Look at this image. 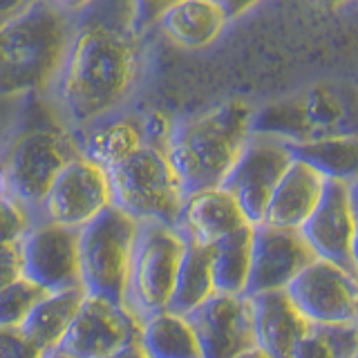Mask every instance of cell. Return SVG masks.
Masks as SVG:
<instances>
[{"label": "cell", "mask_w": 358, "mask_h": 358, "mask_svg": "<svg viewBox=\"0 0 358 358\" xmlns=\"http://www.w3.org/2000/svg\"><path fill=\"white\" fill-rule=\"evenodd\" d=\"M287 296L307 322H358V273L338 264L316 257L291 282Z\"/></svg>", "instance_id": "obj_11"}, {"label": "cell", "mask_w": 358, "mask_h": 358, "mask_svg": "<svg viewBox=\"0 0 358 358\" xmlns=\"http://www.w3.org/2000/svg\"><path fill=\"white\" fill-rule=\"evenodd\" d=\"M358 354V322L318 324L307 322L294 358H354Z\"/></svg>", "instance_id": "obj_26"}, {"label": "cell", "mask_w": 358, "mask_h": 358, "mask_svg": "<svg viewBox=\"0 0 358 358\" xmlns=\"http://www.w3.org/2000/svg\"><path fill=\"white\" fill-rule=\"evenodd\" d=\"M45 294L48 291L29 282L27 278L0 289V327H22Z\"/></svg>", "instance_id": "obj_28"}, {"label": "cell", "mask_w": 358, "mask_h": 358, "mask_svg": "<svg viewBox=\"0 0 358 358\" xmlns=\"http://www.w3.org/2000/svg\"><path fill=\"white\" fill-rule=\"evenodd\" d=\"M201 358H242L257 350L255 311L249 296L215 294L188 313Z\"/></svg>", "instance_id": "obj_12"}, {"label": "cell", "mask_w": 358, "mask_h": 358, "mask_svg": "<svg viewBox=\"0 0 358 358\" xmlns=\"http://www.w3.org/2000/svg\"><path fill=\"white\" fill-rule=\"evenodd\" d=\"M296 157L316 166L329 179L354 184L358 179V139L329 141L316 145H291Z\"/></svg>", "instance_id": "obj_27"}, {"label": "cell", "mask_w": 358, "mask_h": 358, "mask_svg": "<svg viewBox=\"0 0 358 358\" xmlns=\"http://www.w3.org/2000/svg\"><path fill=\"white\" fill-rule=\"evenodd\" d=\"M106 358H148V354L143 352V347H141L139 341H134V343H130V345H126V347H121L119 352L110 354V356H106Z\"/></svg>", "instance_id": "obj_32"}, {"label": "cell", "mask_w": 358, "mask_h": 358, "mask_svg": "<svg viewBox=\"0 0 358 358\" xmlns=\"http://www.w3.org/2000/svg\"><path fill=\"white\" fill-rule=\"evenodd\" d=\"M25 5L27 3H0V25H5L7 20L14 18Z\"/></svg>", "instance_id": "obj_33"}, {"label": "cell", "mask_w": 358, "mask_h": 358, "mask_svg": "<svg viewBox=\"0 0 358 358\" xmlns=\"http://www.w3.org/2000/svg\"><path fill=\"white\" fill-rule=\"evenodd\" d=\"M81 143V152L90 162L110 173L126 159L141 150L148 137H145L143 121L130 115H112L103 121L94 123L92 128L76 134Z\"/></svg>", "instance_id": "obj_21"}, {"label": "cell", "mask_w": 358, "mask_h": 358, "mask_svg": "<svg viewBox=\"0 0 358 358\" xmlns=\"http://www.w3.org/2000/svg\"><path fill=\"white\" fill-rule=\"evenodd\" d=\"M112 206L115 201H112L108 173L87 157L78 155L56 177L38 210V217L65 229L81 231Z\"/></svg>", "instance_id": "obj_10"}, {"label": "cell", "mask_w": 358, "mask_h": 358, "mask_svg": "<svg viewBox=\"0 0 358 358\" xmlns=\"http://www.w3.org/2000/svg\"><path fill=\"white\" fill-rule=\"evenodd\" d=\"M242 358H268L264 352H260V350H253V352H249V354H244Z\"/></svg>", "instance_id": "obj_35"}, {"label": "cell", "mask_w": 358, "mask_h": 358, "mask_svg": "<svg viewBox=\"0 0 358 358\" xmlns=\"http://www.w3.org/2000/svg\"><path fill=\"white\" fill-rule=\"evenodd\" d=\"M186 246L188 242L177 227L139 224L126 305L141 320L171 307Z\"/></svg>", "instance_id": "obj_8"}, {"label": "cell", "mask_w": 358, "mask_h": 358, "mask_svg": "<svg viewBox=\"0 0 358 358\" xmlns=\"http://www.w3.org/2000/svg\"><path fill=\"white\" fill-rule=\"evenodd\" d=\"M253 115L244 101H229L171 128L166 155L186 197L224 186L253 132Z\"/></svg>", "instance_id": "obj_3"}, {"label": "cell", "mask_w": 358, "mask_h": 358, "mask_svg": "<svg viewBox=\"0 0 358 358\" xmlns=\"http://www.w3.org/2000/svg\"><path fill=\"white\" fill-rule=\"evenodd\" d=\"M255 336L257 350L268 358H294L298 341L307 327V320L291 305L287 291L255 296Z\"/></svg>", "instance_id": "obj_20"}, {"label": "cell", "mask_w": 358, "mask_h": 358, "mask_svg": "<svg viewBox=\"0 0 358 358\" xmlns=\"http://www.w3.org/2000/svg\"><path fill=\"white\" fill-rule=\"evenodd\" d=\"M7 190V186H5V179H3V171H0V195H3Z\"/></svg>", "instance_id": "obj_37"}, {"label": "cell", "mask_w": 358, "mask_h": 358, "mask_svg": "<svg viewBox=\"0 0 358 358\" xmlns=\"http://www.w3.org/2000/svg\"><path fill=\"white\" fill-rule=\"evenodd\" d=\"M215 294L217 291H215V282H213L210 246H199L188 242L182 266H179L177 273L171 307L168 309L179 313V316H188V313H193Z\"/></svg>", "instance_id": "obj_25"}, {"label": "cell", "mask_w": 358, "mask_h": 358, "mask_svg": "<svg viewBox=\"0 0 358 358\" xmlns=\"http://www.w3.org/2000/svg\"><path fill=\"white\" fill-rule=\"evenodd\" d=\"M300 233L318 260L356 271V262H354L356 215H354L352 184L343 182V179H329L316 213L309 217V222L302 227Z\"/></svg>", "instance_id": "obj_15"}, {"label": "cell", "mask_w": 358, "mask_h": 358, "mask_svg": "<svg viewBox=\"0 0 358 358\" xmlns=\"http://www.w3.org/2000/svg\"><path fill=\"white\" fill-rule=\"evenodd\" d=\"M231 18V9L213 0H184L164 7L159 29L184 50H201L220 38Z\"/></svg>", "instance_id": "obj_19"}, {"label": "cell", "mask_w": 358, "mask_h": 358, "mask_svg": "<svg viewBox=\"0 0 358 358\" xmlns=\"http://www.w3.org/2000/svg\"><path fill=\"white\" fill-rule=\"evenodd\" d=\"M112 201L139 224L175 227L186 193L168 162L166 145L145 143L130 159L108 173Z\"/></svg>", "instance_id": "obj_6"}, {"label": "cell", "mask_w": 358, "mask_h": 358, "mask_svg": "<svg viewBox=\"0 0 358 358\" xmlns=\"http://www.w3.org/2000/svg\"><path fill=\"white\" fill-rule=\"evenodd\" d=\"M139 7L132 3L78 5L70 48L50 92L72 132L117 115L139 76Z\"/></svg>", "instance_id": "obj_1"}, {"label": "cell", "mask_w": 358, "mask_h": 358, "mask_svg": "<svg viewBox=\"0 0 358 358\" xmlns=\"http://www.w3.org/2000/svg\"><path fill=\"white\" fill-rule=\"evenodd\" d=\"M38 220L36 213L9 190L0 195V244H20Z\"/></svg>", "instance_id": "obj_29"}, {"label": "cell", "mask_w": 358, "mask_h": 358, "mask_svg": "<svg viewBox=\"0 0 358 358\" xmlns=\"http://www.w3.org/2000/svg\"><path fill=\"white\" fill-rule=\"evenodd\" d=\"M78 5L36 0L0 25V99L52 92L70 48Z\"/></svg>", "instance_id": "obj_2"}, {"label": "cell", "mask_w": 358, "mask_h": 358, "mask_svg": "<svg viewBox=\"0 0 358 358\" xmlns=\"http://www.w3.org/2000/svg\"><path fill=\"white\" fill-rule=\"evenodd\" d=\"M255 227H244L210 246V268L217 294L246 296L253 264Z\"/></svg>", "instance_id": "obj_23"}, {"label": "cell", "mask_w": 358, "mask_h": 358, "mask_svg": "<svg viewBox=\"0 0 358 358\" xmlns=\"http://www.w3.org/2000/svg\"><path fill=\"white\" fill-rule=\"evenodd\" d=\"M22 275L20 244H0V289L18 282Z\"/></svg>", "instance_id": "obj_31"}, {"label": "cell", "mask_w": 358, "mask_h": 358, "mask_svg": "<svg viewBox=\"0 0 358 358\" xmlns=\"http://www.w3.org/2000/svg\"><path fill=\"white\" fill-rule=\"evenodd\" d=\"M316 260L300 231H285L271 227H255L253 264L246 296L287 291L291 282Z\"/></svg>", "instance_id": "obj_16"}, {"label": "cell", "mask_w": 358, "mask_h": 358, "mask_svg": "<svg viewBox=\"0 0 358 358\" xmlns=\"http://www.w3.org/2000/svg\"><path fill=\"white\" fill-rule=\"evenodd\" d=\"M20 251L22 275L48 294L83 289L78 264V231L38 220L20 242Z\"/></svg>", "instance_id": "obj_14"}, {"label": "cell", "mask_w": 358, "mask_h": 358, "mask_svg": "<svg viewBox=\"0 0 358 358\" xmlns=\"http://www.w3.org/2000/svg\"><path fill=\"white\" fill-rule=\"evenodd\" d=\"M139 222L117 206L78 231L81 287L90 296L126 302Z\"/></svg>", "instance_id": "obj_7"}, {"label": "cell", "mask_w": 358, "mask_h": 358, "mask_svg": "<svg viewBox=\"0 0 358 358\" xmlns=\"http://www.w3.org/2000/svg\"><path fill=\"white\" fill-rule=\"evenodd\" d=\"M327 182L329 177L320 173L316 166L296 157L285 177L280 179L260 227L302 231V227L316 213Z\"/></svg>", "instance_id": "obj_17"}, {"label": "cell", "mask_w": 358, "mask_h": 358, "mask_svg": "<svg viewBox=\"0 0 358 358\" xmlns=\"http://www.w3.org/2000/svg\"><path fill=\"white\" fill-rule=\"evenodd\" d=\"M48 358H74V356H70L67 352L59 350V352H52V354H48Z\"/></svg>", "instance_id": "obj_36"}, {"label": "cell", "mask_w": 358, "mask_h": 358, "mask_svg": "<svg viewBox=\"0 0 358 358\" xmlns=\"http://www.w3.org/2000/svg\"><path fill=\"white\" fill-rule=\"evenodd\" d=\"M139 343L148 358H201L197 336L188 318L171 309L141 320Z\"/></svg>", "instance_id": "obj_24"}, {"label": "cell", "mask_w": 358, "mask_h": 358, "mask_svg": "<svg viewBox=\"0 0 358 358\" xmlns=\"http://www.w3.org/2000/svg\"><path fill=\"white\" fill-rule=\"evenodd\" d=\"M294 159L296 152L291 143L271 134L251 132L242 157L222 186L235 197L251 227L262 224L268 201Z\"/></svg>", "instance_id": "obj_9"}, {"label": "cell", "mask_w": 358, "mask_h": 358, "mask_svg": "<svg viewBox=\"0 0 358 358\" xmlns=\"http://www.w3.org/2000/svg\"><path fill=\"white\" fill-rule=\"evenodd\" d=\"M141 318L126 302L85 294L61 350L74 358H106L139 341Z\"/></svg>", "instance_id": "obj_13"}, {"label": "cell", "mask_w": 358, "mask_h": 358, "mask_svg": "<svg viewBox=\"0 0 358 358\" xmlns=\"http://www.w3.org/2000/svg\"><path fill=\"white\" fill-rule=\"evenodd\" d=\"M352 197H354V215H356V233H354V262L358 271V179L352 184Z\"/></svg>", "instance_id": "obj_34"}, {"label": "cell", "mask_w": 358, "mask_h": 358, "mask_svg": "<svg viewBox=\"0 0 358 358\" xmlns=\"http://www.w3.org/2000/svg\"><path fill=\"white\" fill-rule=\"evenodd\" d=\"M85 298L83 289H67L45 294L29 318L22 322V331L36 343L45 354L59 352L67 334H70L74 318Z\"/></svg>", "instance_id": "obj_22"}, {"label": "cell", "mask_w": 358, "mask_h": 358, "mask_svg": "<svg viewBox=\"0 0 358 358\" xmlns=\"http://www.w3.org/2000/svg\"><path fill=\"white\" fill-rule=\"evenodd\" d=\"M253 132L291 145L358 139V85L324 81L253 115Z\"/></svg>", "instance_id": "obj_4"}, {"label": "cell", "mask_w": 358, "mask_h": 358, "mask_svg": "<svg viewBox=\"0 0 358 358\" xmlns=\"http://www.w3.org/2000/svg\"><path fill=\"white\" fill-rule=\"evenodd\" d=\"M0 358H48L22 327H0Z\"/></svg>", "instance_id": "obj_30"}, {"label": "cell", "mask_w": 358, "mask_h": 358, "mask_svg": "<svg viewBox=\"0 0 358 358\" xmlns=\"http://www.w3.org/2000/svg\"><path fill=\"white\" fill-rule=\"evenodd\" d=\"M354 358H358V354H356V356H354Z\"/></svg>", "instance_id": "obj_38"}, {"label": "cell", "mask_w": 358, "mask_h": 358, "mask_svg": "<svg viewBox=\"0 0 358 358\" xmlns=\"http://www.w3.org/2000/svg\"><path fill=\"white\" fill-rule=\"evenodd\" d=\"M175 227L186 242L213 246L235 231L249 227V220L229 190L210 188L186 197Z\"/></svg>", "instance_id": "obj_18"}, {"label": "cell", "mask_w": 358, "mask_h": 358, "mask_svg": "<svg viewBox=\"0 0 358 358\" xmlns=\"http://www.w3.org/2000/svg\"><path fill=\"white\" fill-rule=\"evenodd\" d=\"M81 152L76 132L56 115L34 121L11 134L0 155V171L7 190L38 215L45 197L65 166Z\"/></svg>", "instance_id": "obj_5"}]
</instances>
